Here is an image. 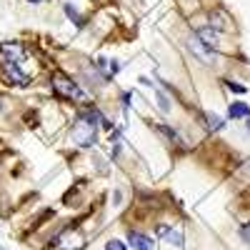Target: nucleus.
I'll return each instance as SVG.
<instances>
[{
  "instance_id": "18",
  "label": "nucleus",
  "mask_w": 250,
  "mask_h": 250,
  "mask_svg": "<svg viewBox=\"0 0 250 250\" xmlns=\"http://www.w3.org/2000/svg\"><path fill=\"white\" fill-rule=\"evenodd\" d=\"M248 130H250V118H248Z\"/></svg>"
},
{
  "instance_id": "19",
  "label": "nucleus",
  "mask_w": 250,
  "mask_h": 250,
  "mask_svg": "<svg viewBox=\"0 0 250 250\" xmlns=\"http://www.w3.org/2000/svg\"><path fill=\"white\" fill-rule=\"evenodd\" d=\"M0 250H3V248H0Z\"/></svg>"
},
{
  "instance_id": "6",
  "label": "nucleus",
  "mask_w": 250,
  "mask_h": 250,
  "mask_svg": "<svg viewBox=\"0 0 250 250\" xmlns=\"http://www.w3.org/2000/svg\"><path fill=\"white\" fill-rule=\"evenodd\" d=\"M5 78L15 85H28V75L20 70V65H13V62H5Z\"/></svg>"
},
{
  "instance_id": "9",
  "label": "nucleus",
  "mask_w": 250,
  "mask_h": 250,
  "mask_svg": "<svg viewBox=\"0 0 250 250\" xmlns=\"http://www.w3.org/2000/svg\"><path fill=\"white\" fill-rule=\"evenodd\" d=\"M198 40H200V43H205L208 48H215L218 45V33L213 30V28H203V30H198Z\"/></svg>"
},
{
  "instance_id": "4",
  "label": "nucleus",
  "mask_w": 250,
  "mask_h": 250,
  "mask_svg": "<svg viewBox=\"0 0 250 250\" xmlns=\"http://www.w3.org/2000/svg\"><path fill=\"white\" fill-rule=\"evenodd\" d=\"M188 48H190L203 62H213V60H215V53L208 50V48H203V43L198 40V35H190V38H188Z\"/></svg>"
},
{
  "instance_id": "15",
  "label": "nucleus",
  "mask_w": 250,
  "mask_h": 250,
  "mask_svg": "<svg viewBox=\"0 0 250 250\" xmlns=\"http://www.w3.org/2000/svg\"><path fill=\"white\" fill-rule=\"evenodd\" d=\"M225 85L230 88L233 93H245V88H243V85H238V83H230V80H225Z\"/></svg>"
},
{
  "instance_id": "17",
  "label": "nucleus",
  "mask_w": 250,
  "mask_h": 250,
  "mask_svg": "<svg viewBox=\"0 0 250 250\" xmlns=\"http://www.w3.org/2000/svg\"><path fill=\"white\" fill-rule=\"evenodd\" d=\"M28 3H40V0H28Z\"/></svg>"
},
{
  "instance_id": "3",
  "label": "nucleus",
  "mask_w": 250,
  "mask_h": 250,
  "mask_svg": "<svg viewBox=\"0 0 250 250\" xmlns=\"http://www.w3.org/2000/svg\"><path fill=\"white\" fill-rule=\"evenodd\" d=\"M0 53H3L5 62H13V65H20V62L25 60V50L20 43L10 40V43H0Z\"/></svg>"
},
{
  "instance_id": "5",
  "label": "nucleus",
  "mask_w": 250,
  "mask_h": 250,
  "mask_svg": "<svg viewBox=\"0 0 250 250\" xmlns=\"http://www.w3.org/2000/svg\"><path fill=\"white\" fill-rule=\"evenodd\" d=\"M128 240H130V248H135V250H155V243L150 240V235H145V233L130 230Z\"/></svg>"
},
{
  "instance_id": "1",
  "label": "nucleus",
  "mask_w": 250,
  "mask_h": 250,
  "mask_svg": "<svg viewBox=\"0 0 250 250\" xmlns=\"http://www.w3.org/2000/svg\"><path fill=\"white\" fill-rule=\"evenodd\" d=\"M53 90H55L60 98H68V100H75V103H85V93H83L70 78L60 75V73L53 78Z\"/></svg>"
},
{
  "instance_id": "2",
  "label": "nucleus",
  "mask_w": 250,
  "mask_h": 250,
  "mask_svg": "<svg viewBox=\"0 0 250 250\" xmlns=\"http://www.w3.org/2000/svg\"><path fill=\"white\" fill-rule=\"evenodd\" d=\"M70 135H73V140H75L78 145H93V140H95V128H93V123H88L85 118H80V120L73 125Z\"/></svg>"
},
{
  "instance_id": "13",
  "label": "nucleus",
  "mask_w": 250,
  "mask_h": 250,
  "mask_svg": "<svg viewBox=\"0 0 250 250\" xmlns=\"http://www.w3.org/2000/svg\"><path fill=\"white\" fill-rule=\"evenodd\" d=\"M208 128H213V130L223 128V120H220L218 115H210V118H208Z\"/></svg>"
},
{
  "instance_id": "12",
  "label": "nucleus",
  "mask_w": 250,
  "mask_h": 250,
  "mask_svg": "<svg viewBox=\"0 0 250 250\" xmlns=\"http://www.w3.org/2000/svg\"><path fill=\"white\" fill-rule=\"evenodd\" d=\"M105 250H125V243L113 238V240H108V243H105Z\"/></svg>"
},
{
  "instance_id": "10",
  "label": "nucleus",
  "mask_w": 250,
  "mask_h": 250,
  "mask_svg": "<svg viewBox=\"0 0 250 250\" xmlns=\"http://www.w3.org/2000/svg\"><path fill=\"white\" fill-rule=\"evenodd\" d=\"M210 23H213V30H223V28L228 25L223 13H213V15H210Z\"/></svg>"
},
{
  "instance_id": "7",
  "label": "nucleus",
  "mask_w": 250,
  "mask_h": 250,
  "mask_svg": "<svg viewBox=\"0 0 250 250\" xmlns=\"http://www.w3.org/2000/svg\"><path fill=\"white\" fill-rule=\"evenodd\" d=\"M158 235L160 238H165V240H168V243H173V245H183V235L178 233V230H173V228H168V225H160L158 228Z\"/></svg>"
},
{
  "instance_id": "11",
  "label": "nucleus",
  "mask_w": 250,
  "mask_h": 250,
  "mask_svg": "<svg viewBox=\"0 0 250 250\" xmlns=\"http://www.w3.org/2000/svg\"><path fill=\"white\" fill-rule=\"evenodd\" d=\"M158 133H163V135H168V140H173V143H180L178 133H175L173 128H168V125H158Z\"/></svg>"
},
{
  "instance_id": "14",
  "label": "nucleus",
  "mask_w": 250,
  "mask_h": 250,
  "mask_svg": "<svg viewBox=\"0 0 250 250\" xmlns=\"http://www.w3.org/2000/svg\"><path fill=\"white\" fill-rule=\"evenodd\" d=\"M240 238H243L245 243H250V223H245V225L240 228Z\"/></svg>"
},
{
  "instance_id": "8",
  "label": "nucleus",
  "mask_w": 250,
  "mask_h": 250,
  "mask_svg": "<svg viewBox=\"0 0 250 250\" xmlns=\"http://www.w3.org/2000/svg\"><path fill=\"white\" fill-rule=\"evenodd\" d=\"M228 118L235 120V118H250V105L245 103H233L230 108H228Z\"/></svg>"
},
{
  "instance_id": "16",
  "label": "nucleus",
  "mask_w": 250,
  "mask_h": 250,
  "mask_svg": "<svg viewBox=\"0 0 250 250\" xmlns=\"http://www.w3.org/2000/svg\"><path fill=\"white\" fill-rule=\"evenodd\" d=\"M65 13H68V15H70V18L75 20V23H78V25H83V20H80V15H78V13H75V10H73L70 5H65Z\"/></svg>"
}]
</instances>
